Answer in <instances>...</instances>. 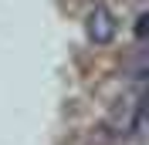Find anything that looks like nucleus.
Instances as JSON below:
<instances>
[{"label":"nucleus","mask_w":149,"mask_h":145,"mask_svg":"<svg viewBox=\"0 0 149 145\" xmlns=\"http://www.w3.org/2000/svg\"><path fill=\"white\" fill-rule=\"evenodd\" d=\"M115 30H119L115 14H112L109 7H102V3H95V7L88 10V17H85V34H88V41H92V44H112V41H115Z\"/></svg>","instance_id":"obj_1"},{"label":"nucleus","mask_w":149,"mask_h":145,"mask_svg":"<svg viewBox=\"0 0 149 145\" xmlns=\"http://www.w3.org/2000/svg\"><path fill=\"white\" fill-rule=\"evenodd\" d=\"M146 24H149V17H146V14H139V17H136V37H139V41L146 37Z\"/></svg>","instance_id":"obj_2"}]
</instances>
